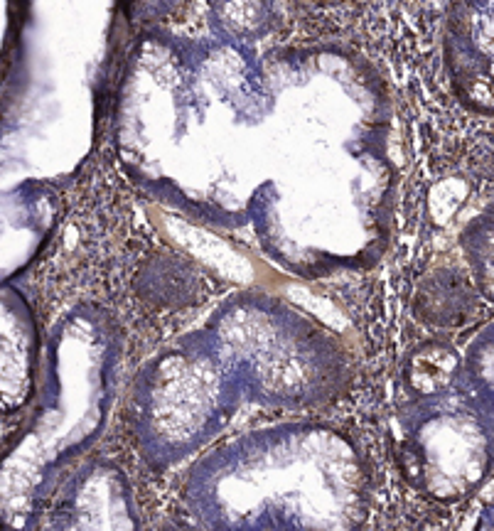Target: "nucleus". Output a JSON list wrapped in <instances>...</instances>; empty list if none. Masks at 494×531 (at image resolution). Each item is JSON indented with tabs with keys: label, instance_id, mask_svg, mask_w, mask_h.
<instances>
[{
	"label": "nucleus",
	"instance_id": "1",
	"mask_svg": "<svg viewBox=\"0 0 494 531\" xmlns=\"http://www.w3.org/2000/svg\"><path fill=\"white\" fill-rule=\"evenodd\" d=\"M185 286V276L180 273V264L153 266L146 278H143V291H155V298L163 303H180Z\"/></svg>",
	"mask_w": 494,
	"mask_h": 531
}]
</instances>
